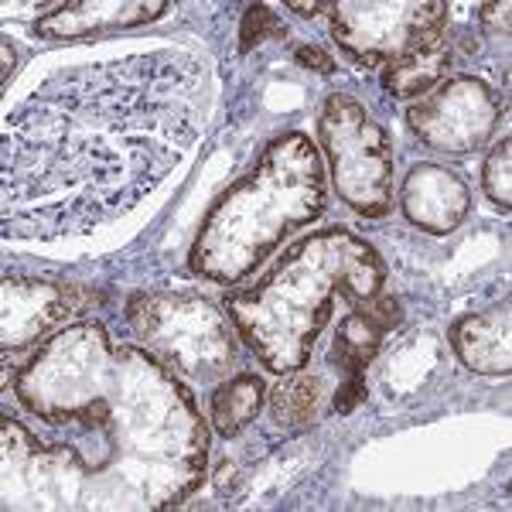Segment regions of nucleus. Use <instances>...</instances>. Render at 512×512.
Instances as JSON below:
<instances>
[{
	"label": "nucleus",
	"mask_w": 512,
	"mask_h": 512,
	"mask_svg": "<svg viewBox=\"0 0 512 512\" xmlns=\"http://www.w3.org/2000/svg\"><path fill=\"white\" fill-rule=\"evenodd\" d=\"M321 407V379L318 376H297L287 386H280L274 396V414L280 424H304L315 420Z\"/></svg>",
	"instance_id": "nucleus-1"
},
{
	"label": "nucleus",
	"mask_w": 512,
	"mask_h": 512,
	"mask_svg": "<svg viewBox=\"0 0 512 512\" xmlns=\"http://www.w3.org/2000/svg\"><path fill=\"white\" fill-rule=\"evenodd\" d=\"M441 65H444V45L434 35V38H427L424 45H420V52L414 55V59H407V62L396 65V69H390L386 86L400 89V93H417V89H424L427 82L441 72Z\"/></svg>",
	"instance_id": "nucleus-2"
},
{
	"label": "nucleus",
	"mask_w": 512,
	"mask_h": 512,
	"mask_svg": "<svg viewBox=\"0 0 512 512\" xmlns=\"http://www.w3.org/2000/svg\"><path fill=\"white\" fill-rule=\"evenodd\" d=\"M256 407H260V383L250 376H243L216 396V420H219L222 431L233 434L253 417Z\"/></svg>",
	"instance_id": "nucleus-3"
},
{
	"label": "nucleus",
	"mask_w": 512,
	"mask_h": 512,
	"mask_svg": "<svg viewBox=\"0 0 512 512\" xmlns=\"http://www.w3.org/2000/svg\"><path fill=\"white\" fill-rule=\"evenodd\" d=\"M376 345H379V328L362 315H355L342 325V338H338V345H335V359L342 362L349 373H359V369L373 359Z\"/></svg>",
	"instance_id": "nucleus-4"
},
{
	"label": "nucleus",
	"mask_w": 512,
	"mask_h": 512,
	"mask_svg": "<svg viewBox=\"0 0 512 512\" xmlns=\"http://www.w3.org/2000/svg\"><path fill=\"white\" fill-rule=\"evenodd\" d=\"M267 35H280L284 38L287 35V28H280L277 18H274V11H270L267 4H253L250 11H246V21H243V31H239V48H253L256 41H263Z\"/></svg>",
	"instance_id": "nucleus-5"
},
{
	"label": "nucleus",
	"mask_w": 512,
	"mask_h": 512,
	"mask_svg": "<svg viewBox=\"0 0 512 512\" xmlns=\"http://www.w3.org/2000/svg\"><path fill=\"white\" fill-rule=\"evenodd\" d=\"M362 318L366 321H373V325L383 332V328H393L396 321H400V304L393 301V297H383L379 304H373V308H366L362 311Z\"/></svg>",
	"instance_id": "nucleus-6"
},
{
	"label": "nucleus",
	"mask_w": 512,
	"mask_h": 512,
	"mask_svg": "<svg viewBox=\"0 0 512 512\" xmlns=\"http://www.w3.org/2000/svg\"><path fill=\"white\" fill-rule=\"evenodd\" d=\"M362 396H366V383H362V379L355 376V379H349V383L342 386V390H338V396H335V410H338V414H349V410L362 400Z\"/></svg>",
	"instance_id": "nucleus-7"
},
{
	"label": "nucleus",
	"mask_w": 512,
	"mask_h": 512,
	"mask_svg": "<svg viewBox=\"0 0 512 512\" xmlns=\"http://www.w3.org/2000/svg\"><path fill=\"white\" fill-rule=\"evenodd\" d=\"M297 62L308 65V69H315V72H332L335 69V62L328 59L321 48H301V52H297Z\"/></svg>",
	"instance_id": "nucleus-8"
},
{
	"label": "nucleus",
	"mask_w": 512,
	"mask_h": 512,
	"mask_svg": "<svg viewBox=\"0 0 512 512\" xmlns=\"http://www.w3.org/2000/svg\"><path fill=\"white\" fill-rule=\"evenodd\" d=\"M328 4H318V0H311V4H304V0H291V11H297V14H304V18H308V14H318V11H325Z\"/></svg>",
	"instance_id": "nucleus-9"
}]
</instances>
